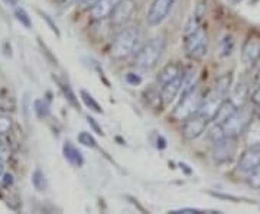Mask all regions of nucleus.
Instances as JSON below:
<instances>
[{"instance_id":"3","label":"nucleus","mask_w":260,"mask_h":214,"mask_svg":"<svg viewBox=\"0 0 260 214\" xmlns=\"http://www.w3.org/2000/svg\"><path fill=\"white\" fill-rule=\"evenodd\" d=\"M139 38H141V32H139V29L136 26L123 28L113 41L110 55L114 60L127 58L129 55L135 52V49H136V46L139 43Z\"/></svg>"},{"instance_id":"26","label":"nucleus","mask_w":260,"mask_h":214,"mask_svg":"<svg viewBox=\"0 0 260 214\" xmlns=\"http://www.w3.org/2000/svg\"><path fill=\"white\" fill-rule=\"evenodd\" d=\"M234 49V41L231 36H224L223 41H221V51H220V55L221 57H228L230 54L233 52Z\"/></svg>"},{"instance_id":"37","label":"nucleus","mask_w":260,"mask_h":214,"mask_svg":"<svg viewBox=\"0 0 260 214\" xmlns=\"http://www.w3.org/2000/svg\"><path fill=\"white\" fill-rule=\"evenodd\" d=\"M5 3L9 5V6H16L19 3V0H5Z\"/></svg>"},{"instance_id":"11","label":"nucleus","mask_w":260,"mask_h":214,"mask_svg":"<svg viewBox=\"0 0 260 214\" xmlns=\"http://www.w3.org/2000/svg\"><path fill=\"white\" fill-rule=\"evenodd\" d=\"M241 60L247 68H253L260 60V39L250 36L241 48Z\"/></svg>"},{"instance_id":"7","label":"nucleus","mask_w":260,"mask_h":214,"mask_svg":"<svg viewBox=\"0 0 260 214\" xmlns=\"http://www.w3.org/2000/svg\"><path fill=\"white\" fill-rule=\"evenodd\" d=\"M136 11V3L135 0H120L116 5L114 11L111 12V26L114 28H121L126 26L129 21L132 19L133 13Z\"/></svg>"},{"instance_id":"39","label":"nucleus","mask_w":260,"mask_h":214,"mask_svg":"<svg viewBox=\"0 0 260 214\" xmlns=\"http://www.w3.org/2000/svg\"><path fill=\"white\" fill-rule=\"evenodd\" d=\"M0 148H2V139H0Z\"/></svg>"},{"instance_id":"34","label":"nucleus","mask_w":260,"mask_h":214,"mask_svg":"<svg viewBox=\"0 0 260 214\" xmlns=\"http://www.w3.org/2000/svg\"><path fill=\"white\" fill-rule=\"evenodd\" d=\"M172 213H203L200 208H181V210H173Z\"/></svg>"},{"instance_id":"16","label":"nucleus","mask_w":260,"mask_h":214,"mask_svg":"<svg viewBox=\"0 0 260 214\" xmlns=\"http://www.w3.org/2000/svg\"><path fill=\"white\" fill-rule=\"evenodd\" d=\"M62 153H64V158L73 167H83L84 165V156H83V153L78 150L77 146H74L71 142H65L64 145H62Z\"/></svg>"},{"instance_id":"5","label":"nucleus","mask_w":260,"mask_h":214,"mask_svg":"<svg viewBox=\"0 0 260 214\" xmlns=\"http://www.w3.org/2000/svg\"><path fill=\"white\" fill-rule=\"evenodd\" d=\"M249 113L246 110H243V109L238 107L234 115H231L224 123H221V128H223L224 135L227 138H236L237 135L243 133L246 130V128L249 126Z\"/></svg>"},{"instance_id":"38","label":"nucleus","mask_w":260,"mask_h":214,"mask_svg":"<svg viewBox=\"0 0 260 214\" xmlns=\"http://www.w3.org/2000/svg\"><path fill=\"white\" fill-rule=\"evenodd\" d=\"M3 174H5V165H3V162L0 161V177H3Z\"/></svg>"},{"instance_id":"10","label":"nucleus","mask_w":260,"mask_h":214,"mask_svg":"<svg viewBox=\"0 0 260 214\" xmlns=\"http://www.w3.org/2000/svg\"><path fill=\"white\" fill-rule=\"evenodd\" d=\"M207 125H208V120H206L203 116H200L198 113H195L191 118L184 120L182 135L186 140L198 139L207 130Z\"/></svg>"},{"instance_id":"24","label":"nucleus","mask_w":260,"mask_h":214,"mask_svg":"<svg viewBox=\"0 0 260 214\" xmlns=\"http://www.w3.org/2000/svg\"><path fill=\"white\" fill-rule=\"evenodd\" d=\"M246 96H247V84L244 81H240L237 87H236V90H234V97L231 100L238 106V104H241L244 101Z\"/></svg>"},{"instance_id":"9","label":"nucleus","mask_w":260,"mask_h":214,"mask_svg":"<svg viewBox=\"0 0 260 214\" xmlns=\"http://www.w3.org/2000/svg\"><path fill=\"white\" fill-rule=\"evenodd\" d=\"M260 167V143L250 145L240 156L237 164L238 171L243 174H251Z\"/></svg>"},{"instance_id":"6","label":"nucleus","mask_w":260,"mask_h":214,"mask_svg":"<svg viewBox=\"0 0 260 214\" xmlns=\"http://www.w3.org/2000/svg\"><path fill=\"white\" fill-rule=\"evenodd\" d=\"M176 0H153L146 15V22L149 26H158L161 25L172 11L173 5Z\"/></svg>"},{"instance_id":"2","label":"nucleus","mask_w":260,"mask_h":214,"mask_svg":"<svg viewBox=\"0 0 260 214\" xmlns=\"http://www.w3.org/2000/svg\"><path fill=\"white\" fill-rule=\"evenodd\" d=\"M165 51V39L162 36H155L145 43L135 57V67L139 70H152L159 63Z\"/></svg>"},{"instance_id":"13","label":"nucleus","mask_w":260,"mask_h":214,"mask_svg":"<svg viewBox=\"0 0 260 214\" xmlns=\"http://www.w3.org/2000/svg\"><path fill=\"white\" fill-rule=\"evenodd\" d=\"M181 88H182V75L161 87L159 98L162 100L163 104H169L171 101H173V98L181 93Z\"/></svg>"},{"instance_id":"28","label":"nucleus","mask_w":260,"mask_h":214,"mask_svg":"<svg viewBox=\"0 0 260 214\" xmlns=\"http://www.w3.org/2000/svg\"><path fill=\"white\" fill-rule=\"evenodd\" d=\"M12 129V119L0 115V133H9Z\"/></svg>"},{"instance_id":"31","label":"nucleus","mask_w":260,"mask_h":214,"mask_svg":"<svg viewBox=\"0 0 260 214\" xmlns=\"http://www.w3.org/2000/svg\"><path fill=\"white\" fill-rule=\"evenodd\" d=\"M87 122H88V125H90V126L93 128V130H94L96 133H98V135H101V136L104 135V132H103V129L100 128V125H98L97 122H96V119H94V118H90V116H88V118H87Z\"/></svg>"},{"instance_id":"22","label":"nucleus","mask_w":260,"mask_h":214,"mask_svg":"<svg viewBox=\"0 0 260 214\" xmlns=\"http://www.w3.org/2000/svg\"><path fill=\"white\" fill-rule=\"evenodd\" d=\"M33 110H35V113H36V116L39 119H45L49 116V113H51V110H49V104L42 100V98H38V100H35L33 101Z\"/></svg>"},{"instance_id":"20","label":"nucleus","mask_w":260,"mask_h":214,"mask_svg":"<svg viewBox=\"0 0 260 214\" xmlns=\"http://www.w3.org/2000/svg\"><path fill=\"white\" fill-rule=\"evenodd\" d=\"M80 96H81V100H83V103L86 104L90 110H93L94 113H103V109H101V106L98 104V101L94 98V97L91 96L88 91H86V90H81L80 91Z\"/></svg>"},{"instance_id":"12","label":"nucleus","mask_w":260,"mask_h":214,"mask_svg":"<svg viewBox=\"0 0 260 214\" xmlns=\"http://www.w3.org/2000/svg\"><path fill=\"white\" fill-rule=\"evenodd\" d=\"M223 97L217 96L216 93L213 91L210 96H207L206 98H203L201 100V104L198 107V115L200 116H203V118L208 120V122H211V120H214L216 118L217 112H218V109H220V104L223 103Z\"/></svg>"},{"instance_id":"18","label":"nucleus","mask_w":260,"mask_h":214,"mask_svg":"<svg viewBox=\"0 0 260 214\" xmlns=\"http://www.w3.org/2000/svg\"><path fill=\"white\" fill-rule=\"evenodd\" d=\"M230 87H231V74H230V73H226V74L220 75V77L217 78L216 86H214V90H213V91L216 93L217 96L226 98Z\"/></svg>"},{"instance_id":"35","label":"nucleus","mask_w":260,"mask_h":214,"mask_svg":"<svg viewBox=\"0 0 260 214\" xmlns=\"http://www.w3.org/2000/svg\"><path fill=\"white\" fill-rule=\"evenodd\" d=\"M78 2H80V5H81L83 8H93L98 0H78Z\"/></svg>"},{"instance_id":"4","label":"nucleus","mask_w":260,"mask_h":214,"mask_svg":"<svg viewBox=\"0 0 260 214\" xmlns=\"http://www.w3.org/2000/svg\"><path fill=\"white\" fill-rule=\"evenodd\" d=\"M201 93L197 90L195 87L192 91L186 93L184 96H181V101L178 103V106L173 112V118L176 120H186L188 118H191L192 115H195L198 112V107L201 104Z\"/></svg>"},{"instance_id":"23","label":"nucleus","mask_w":260,"mask_h":214,"mask_svg":"<svg viewBox=\"0 0 260 214\" xmlns=\"http://www.w3.org/2000/svg\"><path fill=\"white\" fill-rule=\"evenodd\" d=\"M15 18L21 22V25H23L26 29H31V28H32V21H31L29 13L25 11L23 8H21V6L15 8Z\"/></svg>"},{"instance_id":"30","label":"nucleus","mask_w":260,"mask_h":214,"mask_svg":"<svg viewBox=\"0 0 260 214\" xmlns=\"http://www.w3.org/2000/svg\"><path fill=\"white\" fill-rule=\"evenodd\" d=\"M126 81L129 83L130 86H139L142 83V77L135 74V73H127L126 74Z\"/></svg>"},{"instance_id":"21","label":"nucleus","mask_w":260,"mask_h":214,"mask_svg":"<svg viewBox=\"0 0 260 214\" xmlns=\"http://www.w3.org/2000/svg\"><path fill=\"white\" fill-rule=\"evenodd\" d=\"M32 185L36 191H45L48 188V181L46 177L41 170H35L32 174Z\"/></svg>"},{"instance_id":"29","label":"nucleus","mask_w":260,"mask_h":214,"mask_svg":"<svg viewBox=\"0 0 260 214\" xmlns=\"http://www.w3.org/2000/svg\"><path fill=\"white\" fill-rule=\"evenodd\" d=\"M249 184L253 187V188H256V190H259L260 188V167L256 170V171L250 174Z\"/></svg>"},{"instance_id":"14","label":"nucleus","mask_w":260,"mask_h":214,"mask_svg":"<svg viewBox=\"0 0 260 214\" xmlns=\"http://www.w3.org/2000/svg\"><path fill=\"white\" fill-rule=\"evenodd\" d=\"M182 74H184V71H182L181 65L178 64V63H169V64H166L162 70H161V73L158 74L156 81H158L159 86L162 87L165 86L166 83H169V81H172L175 78L181 77Z\"/></svg>"},{"instance_id":"33","label":"nucleus","mask_w":260,"mask_h":214,"mask_svg":"<svg viewBox=\"0 0 260 214\" xmlns=\"http://www.w3.org/2000/svg\"><path fill=\"white\" fill-rule=\"evenodd\" d=\"M13 184V177L12 174H3V185L5 187H11Z\"/></svg>"},{"instance_id":"17","label":"nucleus","mask_w":260,"mask_h":214,"mask_svg":"<svg viewBox=\"0 0 260 214\" xmlns=\"http://www.w3.org/2000/svg\"><path fill=\"white\" fill-rule=\"evenodd\" d=\"M238 109V106L233 101V100H228V98H224L223 100V103L220 104V109H218V112H217L216 118H214V122L218 123V125H221V123H224L226 120H227L231 115H234L236 113V110Z\"/></svg>"},{"instance_id":"1","label":"nucleus","mask_w":260,"mask_h":214,"mask_svg":"<svg viewBox=\"0 0 260 214\" xmlns=\"http://www.w3.org/2000/svg\"><path fill=\"white\" fill-rule=\"evenodd\" d=\"M184 49L191 60H201L208 51V39L198 18L192 16L184 29Z\"/></svg>"},{"instance_id":"27","label":"nucleus","mask_w":260,"mask_h":214,"mask_svg":"<svg viewBox=\"0 0 260 214\" xmlns=\"http://www.w3.org/2000/svg\"><path fill=\"white\" fill-rule=\"evenodd\" d=\"M250 100H251V104L254 106V109H257L260 112V81L254 86V88L251 90Z\"/></svg>"},{"instance_id":"8","label":"nucleus","mask_w":260,"mask_h":214,"mask_svg":"<svg viewBox=\"0 0 260 214\" xmlns=\"http://www.w3.org/2000/svg\"><path fill=\"white\" fill-rule=\"evenodd\" d=\"M237 150V143L236 138H224V139L218 140L216 143H213V159L217 164H224L230 162L234 158Z\"/></svg>"},{"instance_id":"15","label":"nucleus","mask_w":260,"mask_h":214,"mask_svg":"<svg viewBox=\"0 0 260 214\" xmlns=\"http://www.w3.org/2000/svg\"><path fill=\"white\" fill-rule=\"evenodd\" d=\"M120 0H98L97 3L91 8V15L94 19L101 21L106 19L111 15V12L114 11L116 5L119 3Z\"/></svg>"},{"instance_id":"25","label":"nucleus","mask_w":260,"mask_h":214,"mask_svg":"<svg viewBox=\"0 0 260 214\" xmlns=\"http://www.w3.org/2000/svg\"><path fill=\"white\" fill-rule=\"evenodd\" d=\"M77 140L87 148H97V142L90 132H80L77 136Z\"/></svg>"},{"instance_id":"32","label":"nucleus","mask_w":260,"mask_h":214,"mask_svg":"<svg viewBox=\"0 0 260 214\" xmlns=\"http://www.w3.org/2000/svg\"><path fill=\"white\" fill-rule=\"evenodd\" d=\"M41 16H42L43 19L46 21V23H48V25L51 26L52 32H55V33H56V35H58V36H59V29H58V26H56L54 22H52V19H51V18H49V16L46 15V13H43V12H41Z\"/></svg>"},{"instance_id":"36","label":"nucleus","mask_w":260,"mask_h":214,"mask_svg":"<svg viewBox=\"0 0 260 214\" xmlns=\"http://www.w3.org/2000/svg\"><path fill=\"white\" fill-rule=\"evenodd\" d=\"M74 2H76V0H56L58 6H61V8H68V6H71Z\"/></svg>"},{"instance_id":"19","label":"nucleus","mask_w":260,"mask_h":214,"mask_svg":"<svg viewBox=\"0 0 260 214\" xmlns=\"http://www.w3.org/2000/svg\"><path fill=\"white\" fill-rule=\"evenodd\" d=\"M56 83H58V86H59V88H61V91H62V94H64L65 98L70 101V104H71V106H74L77 110H78V109H80L78 97H77L76 93L73 91L71 86H70V84H67V83H64V81H61V80H58V78H56Z\"/></svg>"}]
</instances>
